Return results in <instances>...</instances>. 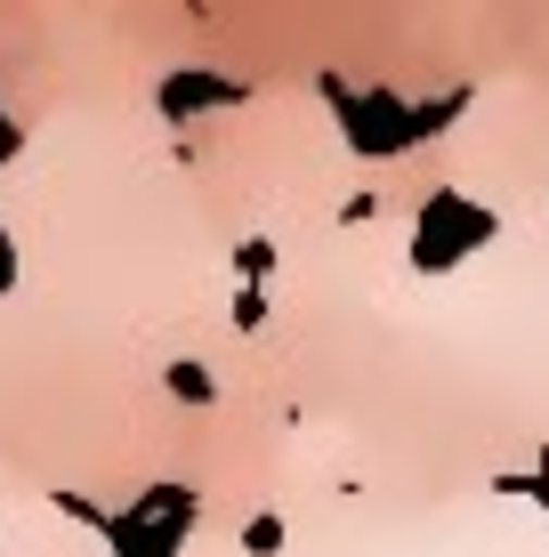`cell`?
<instances>
[{
  "label": "cell",
  "mask_w": 549,
  "mask_h": 557,
  "mask_svg": "<svg viewBox=\"0 0 549 557\" xmlns=\"http://www.w3.org/2000/svg\"><path fill=\"white\" fill-rule=\"evenodd\" d=\"M501 235V210L469 202L461 186H445V195L421 202V235H412V275H452L469 251H485V243Z\"/></svg>",
  "instance_id": "1"
},
{
  "label": "cell",
  "mask_w": 549,
  "mask_h": 557,
  "mask_svg": "<svg viewBox=\"0 0 549 557\" xmlns=\"http://www.w3.org/2000/svg\"><path fill=\"white\" fill-rule=\"evenodd\" d=\"M195 517H202L195 485H154L105 525V542H113V557H178L186 533H195Z\"/></svg>",
  "instance_id": "2"
},
{
  "label": "cell",
  "mask_w": 549,
  "mask_h": 557,
  "mask_svg": "<svg viewBox=\"0 0 549 557\" xmlns=\"http://www.w3.org/2000/svg\"><path fill=\"white\" fill-rule=\"evenodd\" d=\"M242 98H251V89H242L235 73H202V65L162 82V113L170 122H195V113H219V106H242Z\"/></svg>",
  "instance_id": "3"
},
{
  "label": "cell",
  "mask_w": 549,
  "mask_h": 557,
  "mask_svg": "<svg viewBox=\"0 0 549 557\" xmlns=\"http://www.w3.org/2000/svg\"><path fill=\"white\" fill-rule=\"evenodd\" d=\"M494 493H501V502H534V509L549 517V453L534 460V469H501V476H494Z\"/></svg>",
  "instance_id": "4"
},
{
  "label": "cell",
  "mask_w": 549,
  "mask_h": 557,
  "mask_svg": "<svg viewBox=\"0 0 549 557\" xmlns=\"http://www.w3.org/2000/svg\"><path fill=\"white\" fill-rule=\"evenodd\" d=\"M162 388L178 396V405H219V380L202 372L195 356H178V363H170V372H162Z\"/></svg>",
  "instance_id": "5"
},
{
  "label": "cell",
  "mask_w": 549,
  "mask_h": 557,
  "mask_svg": "<svg viewBox=\"0 0 549 557\" xmlns=\"http://www.w3.org/2000/svg\"><path fill=\"white\" fill-rule=\"evenodd\" d=\"M235 275L251 283V292H267V275H275V243H267V235H242V243H235Z\"/></svg>",
  "instance_id": "6"
},
{
  "label": "cell",
  "mask_w": 549,
  "mask_h": 557,
  "mask_svg": "<svg viewBox=\"0 0 549 557\" xmlns=\"http://www.w3.org/2000/svg\"><path fill=\"white\" fill-rule=\"evenodd\" d=\"M242 549H251V557H283V517H275V509H259L251 525H242Z\"/></svg>",
  "instance_id": "7"
},
{
  "label": "cell",
  "mask_w": 549,
  "mask_h": 557,
  "mask_svg": "<svg viewBox=\"0 0 549 557\" xmlns=\"http://www.w3.org/2000/svg\"><path fill=\"white\" fill-rule=\"evenodd\" d=\"M259 323H267V292L242 283V292H235V332H259Z\"/></svg>",
  "instance_id": "8"
}]
</instances>
